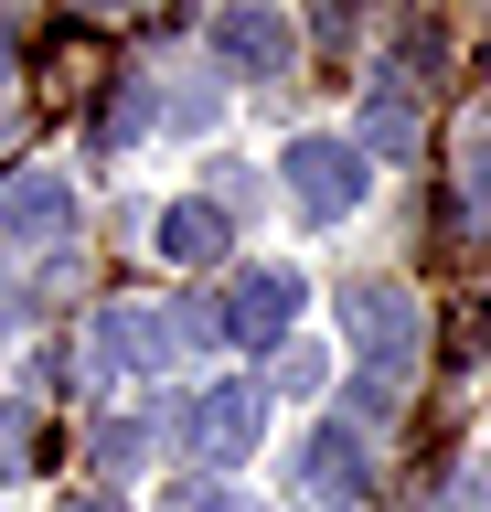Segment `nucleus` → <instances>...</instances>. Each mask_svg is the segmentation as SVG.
<instances>
[{"label": "nucleus", "mask_w": 491, "mask_h": 512, "mask_svg": "<svg viewBox=\"0 0 491 512\" xmlns=\"http://www.w3.org/2000/svg\"><path fill=\"white\" fill-rule=\"evenodd\" d=\"M0 54H11V22H0Z\"/></svg>", "instance_id": "nucleus-19"}, {"label": "nucleus", "mask_w": 491, "mask_h": 512, "mask_svg": "<svg viewBox=\"0 0 491 512\" xmlns=\"http://www.w3.org/2000/svg\"><path fill=\"white\" fill-rule=\"evenodd\" d=\"M470 160H481V203H491V128H481V139H470Z\"/></svg>", "instance_id": "nucleus-17"}, {"label": "nucleus", "mask_w": 491, "mask_h": 512, "mask_svg": "<svg viewBox=\"0 0 491 512\" xmlns=\"http://www.w3.org/2000/svg\"><path fill=\"white\" fill-rule=\"evenodd\" d=\"M214 107H225V86H214V64H193V75L171 86V118H182V128H203Z\"/></svg>", "instance_id": "nucleus-12"}, {"label": "nucleus", "mask_w": 491, "mask_h": 512, "mask_svg": "<svg viewBox=\"0 0 491 512\" xmlns=\"http://www.w3.org/2000/svg\"><path fill=\"white\" fill-rule=\"evenodd\" d=\"M214 320H225V342H246V352L289 342V320H299V278H289V267H257V278H235V299H225Z\"/></svg>", "instance_id": "nucleus-4"}, {"label": "nucleus", "mask_w": 491, "mask_h": 512, "mask_svg": "<svg viewBox=\"0 0 491 512\" xmlns=\"http://www.w3.org/2000/svg\"><path fill=\"white\" fill-rule=\"evenodd\" d=\"M171 512H246V502H235V491H203V480H182V491H171Z\"/></svg>", "instance_id": "nucleus-16"}, {"label": "nucleus", "mask_w": 491, "mask_h": 512, "mask_svg": "<svg viewBox=\"0 0 491 512\" xmlns=\"http://www.w3.org/2000/svg\"><path fill=\"white\" fill-rule=\"evenodd\" d=\"M406 139H417V96H406V86H374V96H363V139H353V150L363 160H374V150H406Z\"/></svg>", "instance_id": "nucleus-10"}, {"label": "nucleus", "mask_w": 491, "mask_h": 512, "mask_svg": "<svg viewBox=\"0 0 491 512\" xmlns=\"http://www.w3.org/2000/svg\"><path fill=\"white\" fill-rule=\"evenodd\" d=\"M171 342H182V320L161 310V299H107L97 310V363H171Z\"/></svg>", "instance_id": "nucleus-5"}, {"label": "nucleus", "mask_w": 491, "mask_h": 512, "mask_svg": "<svg viewBox=\"0 0 491 512\" xmlns=\"http://www.w3.org/2000/svg\"><path fill=\"white\" fill-rule=\"evenodd\" d=\"M150 107H161V96H150V86H129V96L97 118V139H129V128H150Z\"/></svg>", "instance_id": "nucleus-14"}, {"label": "nucleus", "mask_w": 491, "mask_h": 512, "mask_svg": "<svg viewBox=\"0 0 491 512\" xmlns=\"http://www.w3.org/2000/svg\"><path fill=\"white\" fill-rule=\"evenodd\" d=\"M214 54L225 64H246V75H289V22H278V11H225V22H214Z\"/></svg>", "instance_id": "nucleus-7"}, {"label": "nucleus", "mask_w": 491, "mask_h": 512, "mask_svg": "<svg viewBox=\"0 0 491 512\" xmlns=\"http://www.w3.org/2000/svg\"><path fill=\"white\" fill-rule=\"evenodd\" d=\"M321 374H331V363H321L310 342H299V352H278V384H289V395H321Z\"/></svg>", "instance_id": "nucleus-15"}, {"label": "nucleus", "mask_w": 491, "mask_h": 512, "mask_svg": "<svg viewBox=\"0 0 491 512\" xmlns=\"http://www.w3.org/2000/svg\"><path fill=\"white\" fill-rule=\"evenodd\" d=\"M342 320H353L363 363H374V395H395V384L417 374L427 320H417V288H406V278H353V288H342Z\"/></svg>", "instance_id": "nucleus-1"}, {"label": "nucleus", "mask_w": 491, "mask_h": 512, "mask_svg": "<svg viewBox=\"0 0 491 512\" xmlns=\"http://www.w3.org/2000/svg\"><path fill=\"white\" fill-rule=\"evenodd\" d=\"M171 427H182V448H193L203 470H235V459L257 448V427H267V395L257 384H214V395H193Z\"/></svg>", "instance_id": "nucleus-3"}, {"label": "nucleus", "mask_w": 491, "mask_h": 512, "mask_svg": "<svg viewBox=\"0 0 491 512\" xmlns=\"http://www.w3.org/2000/svg\"><path fill=\"white\" fill-rule=\"evenodd\" d=\"M310 491L342 502V512L363 502V438H353V427H321V448H310Z\"/></svg>", "instance_id": "nucleus-9"}, {"label": "nucleus", "mask_w": 491, "mask_h": 512, "mask_svg": "<svg viewBox=\"0 0 491 512\" xmlns=\"http://www.w3.org/2000/svg\"><path fill=\"white\" fill-rule=\"evenodd\" d=\"M75 512H129V502H118V491H97V502H75Z\"/></svg>", "instance_id": "nucleus-18"}, {"label": "nucleus", "mask_w": 491, "mask_h": 512, "mask_svg": "<svg viewBox=\"0 0 491 512\" xmlns=\"http://www.w3.org/2000/svg\"><path fill=\"white\" fill-rule=\"evenodd\" d=\"M161 256L214 267V256H225V203H171V214H161Z\"/></svg>", "instance_id": "nucleus-8"}, {"label": "nucleus", "mask_w": 491, "mask_h": 512, "mask_svg": "<svg viewBox=\"0 0 491 512\" xmlns=\"http://www.w3.org/2000/svg\"><path fill=\"white\" fill-rule=\"evenodd\" d=\"M97 459H107V470H139V459H150V427H139V416H107V427H97Z\"/></svg>", "instance_id": "nucleus-13"}, {"label": "nucleus", "mask_w": 491, "mask_h": 512, "mask_svg": "<svg viewBox=\"0 0 491 512\" xmlns=\"http://www.w3.org/2000/svg\"><path fill=\"white\" fill-rule=\"evenodd\" d=\"M278 182H289V203H299L310 224H342V214L363 203L374 171H363L353 139H289V150H278Z\"/></svg>", "instance_id": "nucleus-2"}, {"label": "nucleus", "mask_w": 491, "mask_h": 512, "mask_svg": "<svg viewBox=\"0 0 491 512\" xmlns=\"http://www.w3.org/2000/svg\"><path fill=\"white\" fill-rule=\"evenodd\" d=\"M75 224V192L54 182V171H11L0 182V235H22V246H65Z\"/></svg>", "instance_id": "nucleus-6"}, {"label": "nucleus", "mask_w": 491, "mask_h": 512, "mask_svg": "<svg viewBox=\"0 0 491 512\" xmlns=\"http://www.w3.org/2000/svg\"><path fill=\"white\" fill-rule=\"evenodd\" d=\"M33 459H43V416L11 395V406H0V480H11V470H33Z\"/></svg>", "instance_id": "nucleus-11"}]
</instances>
